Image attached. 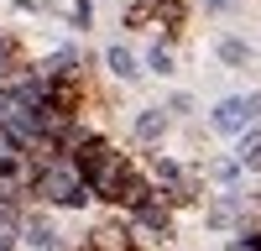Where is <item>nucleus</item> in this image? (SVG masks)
I'll use <instances>...</instances> for the list:
<instances>
[{"mask_svg":"<svg viewBox=\"0 0 261 251\" xmlns=\"http://www.w3.org/2000/svg\"><path fill=\"white\" fill-rule=\"evenodd\" d=\"M246 167H261V131L246 136Z\"/></svg>","mask_w":261,"mask_h":251,"instance_id":"nucleus-4","label":"nucleus"},{"mask_svg":"<svg viewBox=\"0 0 261 251\" xmlns=\"http://www.w3.org/2000/svg\"><path fill=\"white\" fill-rule=\"evenodd\" d=\"M136 131H141V136H157V131H162V115H141Z\"/></svg>","mask_w":261,"mask_h":251,"instance_id":"nucleus-6","label":"nucleus"},{"mask_svg":"<svg viewBox=\"0 0 261 251\" xmlns=\"http://www.w3.org/2000/svg\"><path fill=\"white\" fill-rule=\"evenodd\" d=\"M251 120H261V94H251V99H225L220 110H214V126H220V131H246Z\"/></svg>","mask_w":261,"mask_h":251,"instance_id":"nucleus-1","label":"nucleus"},{"mask_svg":"<svg viewBox=\"0 0 261 251\" xmlns=\"http://www.w3.org/2000/svg\"><path fill=\"white\" fill-rule=\"evenodd\" d=\"M32 241H37V246H53L58 236H53V225H42V220H37V225H32Z\"/></svg>","mask_w":261,"mask_h":251,"instance_id":"nucleus-5","label":"nucleus"},{"mask_svg":"<svg viewBox=\"0 0 261 251\" xmlns=\"http://www.w3.org/2000/svg\"><path fill=\"white\" fill-rule=\"evenodd\" d=\"M110 68H115L120 79H130V73H136V63H130V53H125V47H110Z\"/></svg>","mask_w":261,"mask_h":251,"instance_id":"nucleus-2","label":"nucleus"},{"mask_svg":"<svg viewBox=\"0 0 261 251\" xmlns=\"http://www.w3.org/2000/svg\"><path fill=\"white\" fill-rule=\"evenodd\" d=\"M6 152H11V136H6V131H0V157H6Z\"/></svg>","mask_w":261,"mask_h":251,"instance_id":"nucleus-7","label":"nucleus"},{"mask_svg":"<svg viewBox=\"0 0 261 251\" xmlns=\"http://www.w3.org/2000/svg\"><path fill=\"white\" fill-rule=\"evenodd\" d=\"M220 58L225 63H246L251 53H246V42H220Z\"/></svg>","mask_w":261,"mask_h":251,"instance_id":"nucleus-3","label":"nucleus"}]
</instances>
